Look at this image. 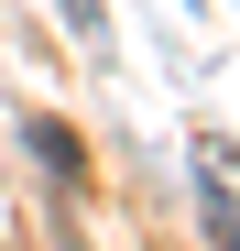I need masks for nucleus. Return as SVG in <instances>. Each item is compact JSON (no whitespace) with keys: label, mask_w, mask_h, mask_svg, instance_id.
<instances>
[{"label":"nucleus","mask_w":240,"mask_h":251,"mask_svg":"<svg viewBox=\"0 0 240 251\" xmlns=\"http://www.w3.org/2000/svg\"><path fill=\"white\" fill-rule=\"evenodd\" d=\"M66 22L88 33V44H98V33H109V11H98V0H66Z\"/></svg>","instance_id":"nucleus-1"}]
</instances>
